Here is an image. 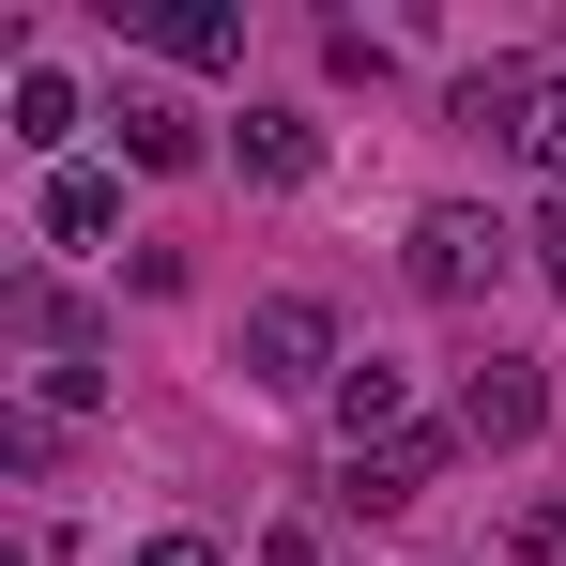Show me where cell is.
<instances>
[{
  "label": "cell",
  "mask_w": 566,
  "mask_h": 566,
  "mask_svg": "<svg viewBox=\"0 0 566 566\" xmlns=\"http://www.w3.org/2000/svg\"><path fill=\"white\" fill-rule=\"evenodd\" d=\"M505 261H521V230H505L490 199H429V214H413V245H398V276L429 291V306H474Z\"/></svg>",
  "instance_id": "obj_1"
},
{
  "label": "cell",
  "mask_w": 566,
  "mask_h": 566,
  "mask_svg": "<svg viewBox=\"0 0 566 566\" xmlns=\"http://www.w3.org/2000/svg\"><path fill=\"white\" fill-rule=\"evenodd\" d=\"M337 368H353V353H337V306H322V291H261V306H245V382L337 398Z\"/></svg>",
  "instance_id": "obj_2"
},
{
  "label": "cell",
  "mask_w": 566,
  "mask_h": 566,
  "mask_svg": "<svg viewBox=\"0 0 566 566\" xmlns=\"http://www.w3.org/2000/svg\"><path fill=\"white\" fill-rule=\"evenodd\" d=\"M444 460H460V429H398V444H368V460H337V505H353V521H398V505L444 490Z\"/></svg>",
  "instance_id": "obj_3"
},
{
  "label": "cell",
  "mask_w": 566,
  "mask_h": 566,
  "mask_svg": "<svg viewBox=\"0 0 566 566\" xmlns=\"http://www.w3.org/2000/svg\"><path fill=\"white\" fill-rule=\"evenodd\" d=\"M444 429H460V444H536V429H552V368H536V353H490Z\"/></svg>",
  "instance_id": "obj_4"
},
{
  "label": "cell",
  "mask_w": 566,
  "mask_h": 566,
  "mask_svg": "<svg viewBox=\"0 0 566 566\" xmlns=\"http://www.w3.org/2000/svg\"><path fill=\"white\" fill-rule=\"evenodd\" d=\"M322 413H337V460H368V444H398V429H429V413H413V382L382 368V353H368V368H337Z\"/></svg>",
  "instance_id": "obj_5"
},
{
  "label": "cell",
  "mask_w": 566,
  "mask_h": 566,
  "mask_svg": "<svg viewBox=\"0 0 566 566\" xmlns=\"http://www.w3.org/2000/svg\"><path fill=\"white\" fill-rule=\"evenodd\" d=\"M0 322H15L46 368H93V306H77L62 276H0Z\"/></svg>",
  "instance_id": "obj_6"
},
{
  "label": "cell",
  "mask_w": 566,
  "mask_h": 566,
  "mask_svg": "<svg viewBox=\"0 0 566 566\" xmlns=\"http://www.w3.org/2000/svg\"><path fill=\"white\" fill-rule=\"evenodd\" d=\"M230 169H245V185H306V169H322V123H306V107H245V123H230Z\"/></svg>",
  "instance_id": "obj_7"
},
{
  "label": "cell",
  "mask_w": 566,
  "mask_h": 566,
  "mask_svg": "<svg viewBox=\"0 0 566 566\" xmlns=\"http://www.w3.org/2000/svg\"><path fill=\"white\" fill-rule=\"evenodd\" d=\"M107 138H123V169H199V107L185 93H107Z\"/></svg>",
  "instance_id": "obj_8"
},
{
  "label": "cell",
  "mask_w": 566,
  "mask_h": 566,
  "mask_svg": "<svg viewBox=\"0 0 566 566\" xmlns=\"http://www.w3.org/2000/svg\"><path fill=\"white\" fill-rule=\"evenodd\" d=\"M31 230H46V245H107V230H123V169H46Z\"/></svg>",
  "instance_id": "obj_9"
},
{
  "label": "cell",
  "mask_w": 566,
  "mask_h": 566,
  "mask_svg": "<svg viewBox=\"0 0 566 566\" xmlns=\"http://www.w3.org/2000/svg\"><path fill=\"white\" fill-rule=\"evenodd\" d=\"M123 15H138L169 62H245V15H230V0H123Z\"/></svg>",
  "instance_id": "obj_10"
},
{
  "label": "cell",
  "mask_w": 566,
  "mask_h": 566,
  "mask_svg": "<svg viewBox=\"0 0 566 566\" xmlns=\"http://www.w3.org/2000/svg\"><path fill=\"white\" fill-rule=\"evenodd\" d=\"M536 77H552V62H474V77H460V93H444V107H460L474 138H505V123L536 107Z\"/></svg>",
  "instance_id": "obj_11"
},
{
  "label": "cell",
  "mask_w": 566,
  "mask_h": 566,
  "mask_svg": "<svg viewBox=\"0 0 566 566\" xmlns=\"http://www.w3.org/2000/svg\"><path fill=\"white\" fill-rule=\"evenodd\" d=\"M505 154H521V169H536V185L566 199V77H536V107L505 123Z\"/></svg>",
  "instance_id": "obj_12"
},
{
  "label": "cell",
  "mask_w": 566,
  "mask_h": 566,
  "mask_svg": "<svg viewBox=\"0 0 566 566\" xmlns=\"http://www.w3.org/2000/svg\"><path fill=\"white\" fill-rule=\"evenodd\" d=\"M15 138H31V154H62V138H77V77L15 62Z\"/></svg>",
  "instance_id": "obj_13"
},
{
  "label": "cell",
  "mask_w": 566,
  "mask_h": 566,
  "mask_svg": "<svg viewBox=\"0 0 566 566\" xmlns=\"http://www.w3.org/2000/svg\"><path fill=\"white\" fill-rule=\"evenodd\" d=\"M505 566H566V490H536V505L505 521Z\"/></svg>",
  "instance_id": "obj_14"
},
{
  "label": "cell",
  "mask_w": 566,
  "mask_h": 566,
  "mask_svg": "<svg viewBox=\"0 0 566 566\" xmlns=\"http://www.w3.org/2000/svg\"><path fill=\"white\" fill-rule=\"evenodd\" d=\"M322 62H337V77H382V62H398V31H368V15H337V31H322Z\"/></svg>",
  "instance_id": "obj_15"
},
{
  "label": "cell",
  "mask_w": 566,
  "mask_h": 566,
  "mask_svg": "<svg viewBox=\"0 0 566 566\" xmlns=\"http://www.w3.org/2000/svg\"><path fill=\"white\" fill-rule=\"evenodd\" d=\"M521 245H536V276H552V306H566V199H536V230H521Z\"/></svg>",
  "instance_id": "obj_16"
},
{
  "label": "cell",
  "mask_w": 566,
  "mask_h": 566,
  "mask_svg": "<svg viewBox=\"0 0 566 566\" xmlns=\"http://www.w3.org/2000/svg\"><path fill=\"white\" fill-rule=\"evenodd\" d=\"M261 566H337V552H322L306 521H276V536H261Z\"/></svg>",
  "instance_id": "obj_17"
},
{
  "label": "cell",
  "mask_w": 566,
  "mask_h": 566,
  "mask_svg": "<svg viewBox=\"0 0 566 566\" xmlns=\"http://www.w3.org/2000/svg\"><path fill=\"white\" fill-rule=\"evenodd\" d=\"M138 566H230V552H214V536H154Z\"/></svg>",
  "instance_id": "obj_18"
}]
</instances>
